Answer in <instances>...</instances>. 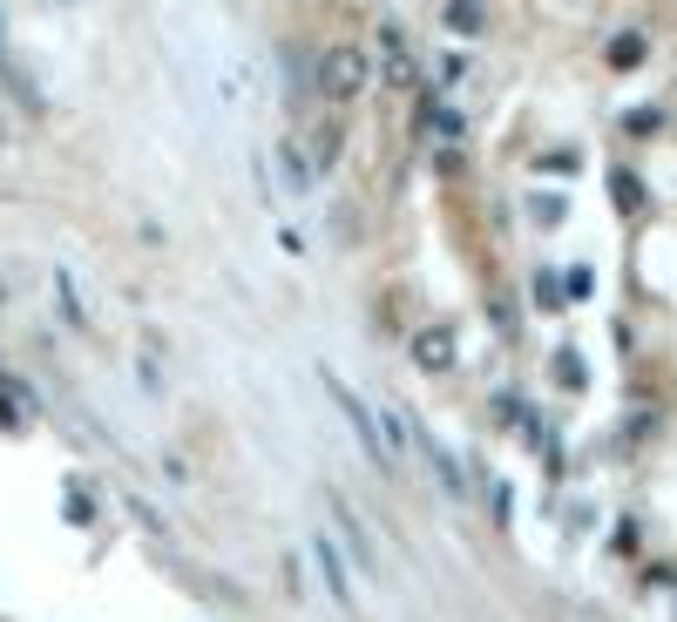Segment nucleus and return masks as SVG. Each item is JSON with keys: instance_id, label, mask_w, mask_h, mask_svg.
I'll return each instance as SVG.
<instances>
[{"instance_id": "1", "label": "nucleus", "mask_w": 677, "mask_h": 622, "mask_svg": "<svg viewBox=\"0 0 677 622\" xmlns=\"http://www.w3.org/2000/svg\"><path fill=\"white\" fill-rule=\"evenodd\" d=\"M312 81H318V96H332V102H353L360 88L373 81V61H366V48H353V41H332V48L318 55Z\"/></svg>"}, {"instance_id": "2", "label": "nucleus", "mask_w": 677, "mask_h": 622, "mask_svg": "<svg viewBox=\"0 0 677 622\" xmlns=\"http://www.w3.org/2000/svg\"><path fill=\"white\" fill-rule=\"evenodd\" d=\"M318 379H325V393L338 399V413L353 419V433H360L366 461H373V467H393V447H386V440H380V426H373V406H366V399H360V393H353L346 379H338V373H318Z\"/></svg>"}, {"instance_id": "3", "label": "nucleus", "mask_w": 677, "mask_h": 622, "mask_svg": "<svg viewBox=\"0 0 677 622\" xmlns=\"http://www.w3.org/2000/svg\"><path fill=\"white\" fill-rule=\"evenodd\" d=\"M380 81H386V88H413V81H420V61H413L406 34H400L393 21H380Z\"/></svg>"}, {"instance_id": "4", "label": "nucleus", "mask_w": 677, "mask_h": 622, "mask_svg": "<svg viewBox=\"0 0 677 622\" xmlns=\"http://www.w3.org/2000/svg\"><path fill=\"white\" fill-rule=\"evenodd\" d=\"M413 359L428 366V373H448V366H454V332H448V325L420 332V338H413Z\"/></svg>"}, {"instance_id": "5", "label": "nucleus", "mask_w": 677, "mask_h": 622, "mask_svg": "<svg viewBox=\"0 0 677 622\" xmlns=\"http://www.w3.org/2000/svg\"><path fill=\"white\" fill-rule=\"evenodd\" d=\"M272 162H278V176H285V197H312V162H305L292 142H272Z\"/></svg>"}, {"instance_id": "6", "label": "nucleus", "mask_w": 677, "mask_h": 622, "mask_svg": "<svg viewBox=\"0 0 677 622\" xmlns=\"http://www.w3.org/2000/svg\"><path fill=\"white\" fill-rule=\"evenodd\" d=\"M338 149H346V136H338V122H318L312 129V169H332Z\"/></svg>"}, {"instance_id": "7", "label": "nucleus", "mask_w": 677, "mask_h": 622, "mask_svg": "<svg viewBox=\"0 0 677 622\" xmlns=\"http://www.w3.org/2000/svg\"><path fill=\"white\" fill-rule=\"evenodd\" d=\"M312 555H318V569H325V589H332L338 602H353V582H346V569H338V555H332V542H318Z\"/></svg>"}, {"instance_id": "8", "label": "nucleus", "mask_w": 677, "mask_h": 622, "mask_svg": "<svg viewBox=\"0 0 677 622\" xmlns=\"http://www.w3.org/2000/svg\"><path fill=\"white\" fill-rule=\"evenodd\" d=\"M481 21H488L481 0H448V28H454V34H481Z\"/></svg>"}, {"instance_id": "9", "label": "nucleus", "mask_w": 677, "mask_h": 622, "mask_svg": "<svg viewBox=\"0 0 677 622\" xmlns=\"http://www.w3.org/2000/svg\"><path fill=\"white\" fill-rule=\"evenodd\" d=\"M637 55H644V34H617V41H610V61H617V68H630Z\"/></svg>"}, {"instance_id": "10", "label": "nucleus", "mask_w": 677, "mask_h": 622, "mask_svg": "<svg viewBox=\"0 0 677 622\" xmlns=\"http://www.w3.org/2000/svg\"><path fill=\"white\" fill-rule=\"evenodd\" d=\"M617 204H624V210H637V204H644V190H637V176H617Z\"/></svg>"}, {"instance_id": "11", "label": "nucleus", "mask_w": 677, "mask_h": 622, "mask_svg": "<svg viewBox=\"0 0 677 622\" xmlns=\"http://www.w3.org/2000/svg\"><path fill=\"white\" fill-rule=\"evenodd\" d=\"M434 474H441V481H448V487H454V494H461V474H454V461H448V454H441V447H434Z\"/></svg>"}]
</instances>
